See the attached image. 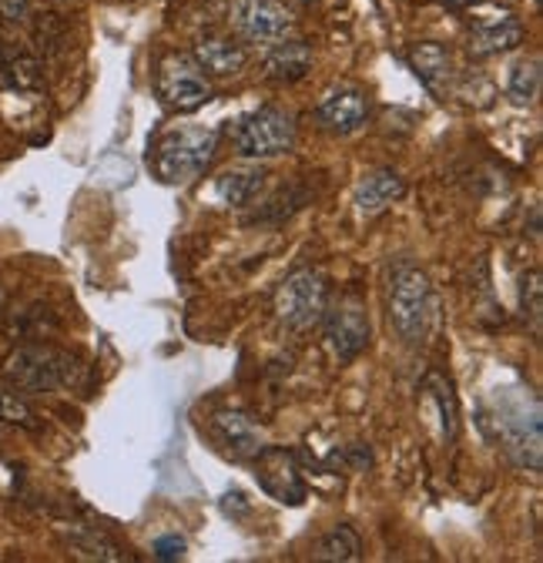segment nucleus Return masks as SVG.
I'll return each mask as SVG.
<instances>
[{
  "instance_id": "1",
  "label": "nucleus",
  "mask_w": 543,
  "mask_h": 563,
  "mask_svg": "<svg viewBox=\"0 0 543 563\" xmlns=\"http://www.w3.org/2000/svg\"><path fill=\"white\" fill-rule=\"evenodd\" d=\"M4 379L14 389L24 393H57V389H71L81 383L85 366L71 356V352L44 345V342H27L18 345L11 356L4 360Z\"/></svg>"
},
{
  "instance_id": "2",
  "label": "nucleus",
  "mask_w": 543,
  "mask_h": 563,
  "mask_svg": "<svg viewBox=\"0 0 543 563\" xmlns=\"http://www.w3.org/2000/svg\"><path fill=\"white\" fill-rule=\"evenodd\" d=\"M497 433L507 450V456L530 470L540 473L543 463V422H540V402L530 396V389H517L497 399Z\"/></svg>"
},
{
  "instance_id": "3",
  "label": "nucleus",
  "mask_w": 543,
  "mask_h": 563,
  "mask_svg": "<svg viewBox=\"0 0 543 563\" xmlns=\"http://www.w3.org/2000/svg\"><path fill=\"white\" fill-rule=\"evenodd\" d=\"M389 319L406 345H420L433 322V286L423 268L399 265L389 286Z\"/></svg>"
},
{
  "instance_id": "4",
  "label": "nucleus",
  "mask_w": 543,
  "mask_h": 563,
  "mask_svg": "<svg viewBox=\"0 0 543 563\" xmlns=\"http://www.w3.org/2000/svg\"><path fill=\"white\" fill-rule=\"evenodd\" d=\"M219 137L209 128H178L168 131L155 145V172L168 185L195 181L201 172L212 165Z\"/></svg>"
},
{
  "instance_id": "5",
  "label": "nucleus",
  "mask_w": 543,
  "mask_h": 563,
  "mask_svg": "<svg viewBox=\"0 0 543 563\" xmlns=\"http://www.w3.org/2000/svg\"><path fill=\"white\" fill-rule=\"evenodd\" d=\"M232 141L245 158H276L296 148V121L282 108H258L235 121Z\"/></svg>"
},
{
  "instance_id": "6",
  "label": "nucleus",
  "mask_w": 543,
  "mask_h": 563,
  "mask_svg": "<svg viewBox=\"0 0 543 563\" xmlns=\"http://www.w3.org/2000/svg\"><path fill=\"white\" fill-rule=\"evenodd\" d=\"M329 306V282L319 268H299L276 289V316L286 329H309Z\"/></svg>"
},
{
  "instance_id": "7",
  "label": "nucleus",
  "mask_w": 543,
  "mask_h": 563,
  "mask_svg": "<svg viewBox=\"0 0 543 563\" xmlns=\"http://www.w3.org/2000/svg\"><path fill=\"white\" fill-rule=\"evenodd\" d=\"M158 98L165 108L178 111V114H188V111H198L201 104L212 101V85H209V75L198 67L195 57L188 54H168L158 67Z\"/></svg>"
},
{
  "instance_id": "8",
  "label": "nucleus",
  "mask_w": 543,
  "mask_h": 563,
  "mask_svg": "<svg viewBox=\"0 0 543 563\" xmlns=\"http://www.w3.org/2000/svg\"><path fill=\"white\" fill-rule=\"evenodd\" d=\"M232 27L248 44H279L296 37V18L282 0H232Z\"/></svg>"
},
{
  "instance_id": "9",
  "label": "nucleus",
  "mask_w": 543,
  "mask_h": 563,
  "mask_svg": "<svg viewBox=\"0 0 543 563\" xmlns=\"http://www.w3.org/2000/svg\"><path fill=\"white\" fill-rule=\"evenodd\" d=\"M325 345L339 363H353L369 345V312L359 296H343L335 306H325Z\"/></svg>"
},
{
  "instance_id": "10",
  "label": "nucleus",
  "mask_w": 543,
  "mask_h": 563,
  "mask_svg": "<svg viewBox=\"0 0 543 563\" xmlns=\"http://www.w3.org/2000/svg\"><path fill=\"white\" fill-rule=\"evenodd\" d=\"M252 460H255V479L262 483V489L272 500L289 504V507H299L306 500L309 486L292 453L279 446H262Z\"/></svg>"
},
{
  "instance_id": "11",
  "label": "nucleus",
  "mask_w": 543,
  "mask_h": 563,
  "mask_svg": "<svg viewBox=\"0 0 543 563\" xmlns=\"http://www.w3.org/2000/svg\"><path fill=\"white\" fill-rule=\"evenodd\" d=\"M315 114L319 121L335 131V134H353L366 124L369 118V101H366V91L350 85V81H339L332 88L322 91L319 104H315Z\"/></svg>"
},
{
  "instance_id": "12",
  "label": "nucleus",
  "mask_w": 543,
  "mask_h": 563,
  "mask_svg": "<svg viewBox=\"0 0 543 563\" xmlns=\"http://www.w3.org/2000/svg\"><path fill=\"white\" fill-rule=\"evenodd\" d=\"M198 67L212 78H235L248 64V51L232 37V34H201L195 41V54Z\"/></svg>"
},
{
  "instance_id": "13",
  "label": "nucleus",
  "mask_w": 543,
  "mask_h": 563,
  "mask_svg": "<svg viewBox=\"0 0 543 563\" xmlns=\"http://www.w3.org/2000/svg\"><path fill=\"white\" fill-rule=\"evenodd\" d=\"M523 41V24L507 14V11H484V18H477L469 24V51L477 57H490V54H503L510 47H517Z\"/></svg>"
},
{
  "instance_id": "14",
  "label": "nucleus",
  "mask_w": 543,
  "mask_h": 563,
  "mask_svg": "<svg viewBox=\"0 0 543 563\" xmlns=\"http://www.w3.org/2000/svg\"><path fill=\"white\" fill-rule=\"evenodd\" d=\"M265 78L268 81H276V85H296L302 81L309 70H312V47L289 37V41H279V44H272L265 60Z\"/></svg>"
},
{
  "instance_id": "15",
  "label": "nucleus",
  "mask_w": 543,
  "mask_h": 563,
  "mask_svg": "<svg viewBox=\"0 0 543 563\" xmlns=\"http://www.w3.org/2000/svg\"><path fill=\"white\" fill-rule=\"evenodd\" d=\"M212 427H215L219 443H222L229 453H235V456H255V453L265 446L262 427H258V422H255L252 416H245V412H235V409L215 412Z\"/></svg>"
},
{
  "instance_id": "16",
  "label": "nucleus",
  "mask_w": 543,
  "mask_h": 563,
  "mask_svg": "<svg viewBox=\"0 0 543 563\" xmlns=\"http://www.w3.org/2000/svg\"><path fill=\"white\" fill-rule=\"evenodd\" d=\"M406 195V181L399 172L392 168H373L363 175L359 188H356V205L359 211L369 219V216H379V211H386L392 201H399Z\"/></svg>"
},
{
  "instance_id": "17",
  "label": "nucleus",
  "mask_w": 543,
  "mask_h": 563,
  "mask_svg": "<svg viewBox=\"0 0 543 563\" xmlns=\"http://www.w3.org/2000/svg\"><path fill=\"white\" fill-rule=\"evenodd\" d=\"M410 67L417 70V78L430 88V91H443V85L453 78V57L443 44L436 41H423V44H413L410 54H406Z\"/></svg>"
},
{
  "instance_id": "18",
  "label": "nucleus",
  "mask_w": 543,
  "mask_h": 563,
  "mask_svg": "<svg viewBox=\"0 0 543 563\" xmlns=\"http://www.w3.org/2000/svg\"><path fill=\"white\" fill-rule=\"evenodd\" d=\"M363 540L353 527H332L315 543V560H359Z\"/></svg>"
},
{
  "instance_id": "19",
  "label": "nucleus",
  "mask_w": 543,
  "mask_h": 563,
  "mask_svg": "<svg viewBox=\"0 0 543 563\" xmlns=\"http://www.w3.org/2000/svg\"><path fill=\"white\" fill-rule=\"evenodd\" d=\"M265 185V175L258 168H245V172H229L219 178V198L229 205H248Z\"/></svg>"
},
{
  "instance_id": "20",
  "label": "nucleus",
  "mask_w": 543,
  "mask_h": 563,
  "mask_svg": "<svg viewBox=\"0 0 543 563\" xmlns=\"http://www.w3.org/2000/svg\"><path fill=\"white\" fill-rule=\"evenodd\" d=\"M4 88H14V91H34L41 88V64L34 54L27 51H18V54H8L4 60Z\"/></svg>"
},
{
  "instance_id": "21",
  "label": "nucleus",
  "mask_w": 543,
  "mask_h": 563,
  "mask_svg": "<svg viewBox=\"0 0 543 563\" xmlns=\"http://www.w3.org/2000/svg\"><path fill=\"white\" fill-rule=\"evenodd\" d=\"M540 91V60L530 57V60H520L513 64L510 78H507V95L513 104H530Z\"/></svg>"
},
{
  "instance_id": "22",
  "label": "nucleus",
  "mask_w": 543,
  "mask_h": 563,
  "mask_svg": "<svg viewBox=\"0 0 543 563\" xmlns=\"http://www.w3.org/2000/svg\"><path fill=\"white\" fill-rule=\"evenodd\" d=\"M34 409L14 393V389H0V422H11V427L34 430Z\"/></svg>"
},
{
  "instance_id": "23",
  "label": "nucleus",
  "mask_w": 543,
  "mask_h": 563,
  "mask_svg": "<svg viewBox=\"0 0 543 563\" xmlns=\"http://www.w3.org/2000/svg\"><path fill=\"white\" fill-rule=\"evenodd\" d=\"M426 386H430V389H433V396L440 399L443 433H446V440H453V437H456V402H453V396H450V383H443L440 376H430V379H426Z\"/></svg>"
},
{
  "instance_id": "24",
  "label": "nucleus",
  "mask_w": 543,
  "mask_h": 563,
  "mask_svg": "<svg viewBox=\"0 0 543 563\" xmlns=\"http://www.w3.org/2000/svg\"><path fill=\"white\" fill-rule=\"evenodd\" d=\"M185 550H188V543L178 533H165V537L155 540V556L158 560H181Z\"/></svg>"
},
{
  "instance_id": "25",
  "label": "nucleus",
  "mask_w": 543,
  "mask_h": 563,
  "mask_svg": "<svg viewBox=\"0 0 543 563\" xmlns=\"http://www.w3.org/2000/svg\"><path fill=\"white\" fill-rule=\"evenodd\" d=\"M27 11H31V0H0V21H8V24L24 21Z\"/></svg>"
},
{
  "instance_id": "26",
  "label": "nucleus",
  "mask_w": 543,
  "mask_h": 563,
  "mask_svg": "<svg viewBox=\"0 0 543 563\" xmlns=\"http://www.w3.org/2000/svg\"><path fill=\"white\" fill-rule=\"evenodd\" d=\"M8 44H4V37H0V81H4V60H8Z\"/></svg>"
},
{
  "instance_id": "27",
  "label": "nucleus",
  "mask_w": 543,
  "mask_h": 563,
  "mask_svg": "<svg viewBox=\"0 0 543 563\" xmlns=\"http://www.w3.org/2000/svg\"><path fill=\"white\" fill-rule=\"evenodd\" d=\"M440 4H446V8H469V4H477V0H440Z\"/></svg>"
},
{
  "instance_id": "28",
  "label": "nucleus",
  "mask_w": 543,
  "mask_h": 563,
  "mask_svg": "<svg viewBox=\"0 0 543 563\" xmlns=\"http://www.w3.org/2000/svg\"><path fill=\"white\" fill-rule=\"evenodd\" d=\"M4 306H8V292H4V286H0V316H4Z\"/></svg>"
}]
</instances>
